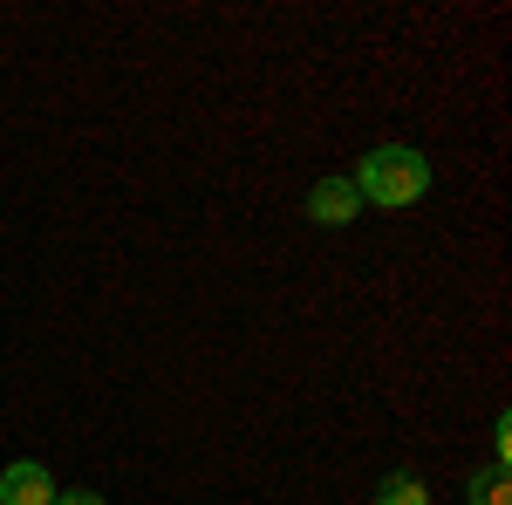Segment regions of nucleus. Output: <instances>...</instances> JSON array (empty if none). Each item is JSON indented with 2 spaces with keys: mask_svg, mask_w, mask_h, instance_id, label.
I'll return each instance as SVG.
<instances>
[{
  "mask_svg": "<svg viewBox=\"0 0 512 505\" xmlns=\"http://www.w3.org/2000/svg\"><path fill=\"white\" fill-rule=\"evenodd\" d=\"M349 185L369 205H417V198L431 192V157L410 151V144H383V151L362 157V171H355Z\"/></svg>",
  "mask_w": 512,
  "mask_h": 505,
  "instance_id": "obj_1",
  "label": "nucleus"
},
{
  "mask_svg": "<svg viewBox=\"0 0 512 505\" xmlns=\"http://www.w3.org/2000/svg\"><path fill=\"white\" fill-rule=\"evenodd\" d=\"M0 505H55V478L35 458H21V465L0 471Z\"/></svg>",
  "mask_w": 512,
  "mask_h": 505,
  "instance_id": "obj_2",
  "label": "nucleus"
},
{
  "mask_svg": "<svg viewBox=\"0 0 512 505\" xmlns=\"http://www.w3.org/2000/svg\"><path fill=\"white\" fill-rule=\"evenodd\" d=\"M355 212H362V198H355L349 178H321L308 192V219H321V226H349Z\"/></svg>",
  "mask_w": 512,
  "mask_h": 505,
  "instance_id": "obj_3",
  "label": "nucleus"
},
{
  "mask_svg": "<svg viewBox=\"0 0 512 505\" xmlns=\"http://www.w3.org/2000/svg\"><path fill=\"white\" fill-rule=\"evenodd\" d=\"M376 505H431V492H424V478H390L376 492Z\"/></svg>",
  "mask_w": 512,
  "mask_h": 505,
  "instance_id": "obj_4",
  "label": "nucleus"
},
{
  "mask_svg": "<svg viewBox=\"0 0 512 505\" xmlns=\"http://www.w3.org/2000/svg\"><path fill=\"white\" fill-rule=\"evenodd\" d=\"M472 505H512V499H506V471L478 478V485H472Z\"/></svg>",
  "mask_w": 512,
  "mask_h": 505,
  "instance_id": "obj_5",
  "label": "nucleus"
},
{
  "mask_svg": "<svg viewBox=\"0 0 512 505\" xmlns=\"http://www.w3.org/2000/svg\"><path fill=\"white\" fill-rule=\"evenodd\" d=\"M55 505H103L96 492H55Z\"/></svg>",
  "mask_w": 512,
  "mask_h": 505,
  "instance_id": "obj_6",
  "label": "nucleus"
}]
</instances>
